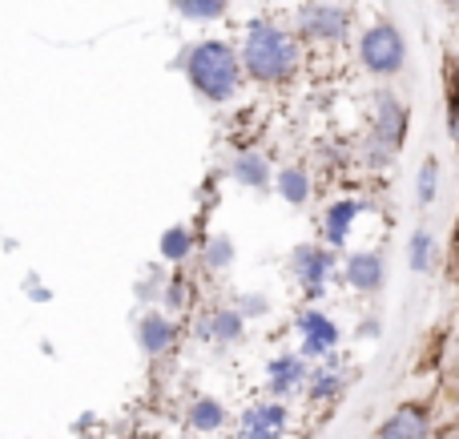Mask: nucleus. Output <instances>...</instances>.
Returning <instances> with one entry per match:
<instances>
[{"label":"nucleus","mask_w":459,"mask_h":439,"mask_svg":"<svg viewBox=\"0 0 459 439\" xmlns=\"http://www.w3.org/2000/svg\"><path fill=\"white\" fill-rule=\"evenodd\" d=\"M444 117H447V137L459 145V65L447 61L444 69Z\"/></svg>","instance_id":"26"},{"label":"nucleus","mask_w":459,"mask_h":439,"mask_svg":"<svg viewBox=\"0 0 459 439\" xmlns=\"http://www.w3.org/2000/svg\"><path fill=\"white\" fill-rule=\"evenodd\" d=\"M439 4H447V8H455V13H459V0H439Z\"/></svg>","instance_id":"31"},{"label":"nucleus","mask_w":459,"mask_h":439,"mask_svg":"<svg viewBox=\"0 0 459 439\" xmlns=\"http://www.w3.org/2000/svg\"><path fill=\"white\" fill-rule=\"evenodd\" d=\"M452 271H455V279H459V246H455V254H452Z\"/></svg>","instance_id":"30"},{"label":"nucleus","mask_w":459,"mask_h":439,"mask_svg":"<svg viewBox=\"0 0 459 439\" xmlns=\"http://www.w3.org/2000/svg\"><path fill=\"white\" fill-rule=\"evenodd\" d=\"M359 69L375 81H395L407 69V37L395 21H371L359 32Z\"/></svg>","instance_id":"4"},{"label":"nucleus","mask_w":459,"mask_h":439,"mask_svg":"<svg viewBox=\"0 0 459 439\" xmlns=\"http://www.w3.org/2000/svg\"><path fill=\"white\" fill-rule=\"evenodd\" d=\"M290 29L302 45L334 48L342 40H351V32H355V8L347 0H302L294 8Z\"/></svg>","instance_id":"3"},{"label":"nucleus","mask_w":459,"mask_h":439,"mask_svg":"<svg viewBox=\"0 0 459 439\" xmlns=\"http://www.w3.org/2000/svg\"><path fill=\"white\" fill-rule=\"evenodd\" d=\"M166 4L186 24H218L230 13V0H166Z\"/></svg>","instance_id":"22"},{"label":"nucleus","mask_w":459,"mask_h":439,"mask_svg":"<svg viewBox=\"0 0 459 439\" xmlns=\"http://www.w3.org/2000/svg\"><path fill=\"white\" fill-rule=\"evenodd\" d=\"M407 133H411V109H407V101L391 85H379L371 93V105H367V137L403 153Z\"/></svg>","instance_id":"7"},{"label":"nucleus","mask_w":459,"mask_h":439,"mask_svg":"<svg viewBox=\"0 0 459 439\" xmlns=\"http://www.w3.org/2000/svg\"><path fill=\"white\" fill-rule=\"evenodd\" d=\"M363 214H367V202L355 198V194H334V198H326L323 210H318V242H323L326 250H334V254L351 250V238H355Z\"/></svg>","instance_id":"8"},{"label":"nucleus","mask_w":459,"mask_h":439,"mask_svg":"<svg viewBox=\"0 0 459 439\" xmlns=\"http://www.w3.org/2000/svg\"><path fill=\"white\" fill-rule=\"evenodd\" d=\"M290 424H294L290 403L262 395V400L246 403V408L238 411L234 432H238V439H286L290 435Z\"/></svg>","instance_id":"12"},{"label":"nucleus","mask_w":459,"mask_h":439,"mask_svg":"<svg viewBox=\"0 0 459 439\" xmlns=\"http://www.w3.org/2000/svg\"><path fill=\"white\" fill-rule=\"evenodd\" d=\"M250 331V319L238 311L234 303H214L206 311H198V319L190 323V335L202 347H238Z\"/></svg>","instance_id":"11"},{"label":"nucleus","mask_w":459,"mask_h":439,"mask_svg":"<svg viewBox=\"0 0 459 439\" xmlns=\"http://www.w3.org/2000/svg\"><path fill=\"white\" fill-rule=\"evenodd\" d=\"M178 73L186 77L190 93L198 97L202 105H234L242 97V85H246V73H242V61H238V45L226 37H198L178 53Z\"/></svg>","instance_id":"2"},{"label":"nucleus","mask_w":459,"mask_h":439,"mask_svg":"<svg viewBox=\"0 0 459 439\" xmlns=\"http://www.w3.org/2000/svg\"><path fill=\"white\" fill-rule=\"evenodd\" d=\"M270 194L290 210L310 206V198H315V174H310V166H302V161H286V166H278Z\"/></svg>","instance_id":"17"},{"label":"nucleus","mask_w":459,"mask_h":439,"mask_svg":"<svg viewBox=\"0 0 459 439\" xmlns=\"http://www.w3.org/2000/svg\"><path fill=\"white\" fill-rule=\"evenodd\" d=\"M198 230H194L190 222H174L161 230L158 238V263H166L169 271H178V266H190L194 254H198Z\"/></svg>","instance_id":"18"},{"label":"nucleus","mask_w":459,"mask_h":439,"mask_svg":"<svg viewBox=\"0 0 459 439\" xmlns=\"http://www.w3.org/2000/svg\"><path fill=\"white\" fill-rule=\"evenodd\" d=\"M339 282L359 298H375L387 287V258L375 246H351L339 254Z\"/></svg>","instance_id":"10"},{"label":"nucleus","mask_w":459,"mask_h":439,"mask_svg":"<svg viewBox=\"0 0 459 439\" xmlns=\"http://www.w3.org/2000/svg\"><path fill=\"white\" fill-rule=\"evenodd\" d=\"M342 343V327L326 306L307 303L302 311H294V351L307 363H323L331 355H339Z\"/></svg>","instance_id":"6"},{"label":"nucleus","mask_w":459,"mask_h":439,"mask_svg":"<svg viewBox=\"0 0 459 439\" xmlns=\"http://www.w3.org/2000/svg\"><path fill=\"white\" fill-rule=\"evenodd\" d=\"M351 387V375L347 367H342L339 355H331V359L323 363H310V375H307V387H302V400L315 403V408H331L334 400H342Z\"/></svg>","instance_id":"15"},{"label":"nucleus","mask_w":459,"mask_h":439,"mask_svg":"<svg viewBox=\"0 0 459 439\" xmlns=\"http://www.w3.org/2000/svg\"><path fill=\"white\" fill-rule=\"evenodd\" d=\"M375 439H431V408L420 400H407L391 408V416L379 424Z\"/></svg>","instance_id":"16"},{"label":"nucleus","mask_w":459,"mask_h":439,"mask_svg":"<svg viewBox=\"0 0 459 439\" xmlns=\"http://www.w3.org/2000/svg\"><path fill=\"white\" fill-rule=\"evenodd\" d=\"M238 61H242L250 85L286 89L302 73L307 45L294 37L290 24L274 21V16H254V21H246L242 40H238Z\"/></svg>","instance_id":"1"},{"label":"nucleus","mask_w":459,"mask_h":439,"mask_svg":"<svg viewBox=\"0 0 459 439\" xmlns=\"http://www.w3.org/2000/svg\"><path fill=\"white\" fill-rule=\"evenodd\" d=\"M24 298H29V303H53V290L45 287L40 274H24Z\"/></svg>","instance_id":"28"},{"label":"nucleus","mask_w":459,"mask_h":439,"mask_svg":"<svg viewBox=\"0 0 459 439\" xmlns=\"http://www.w3.org/2000/svg\"><path fill=\"white\" fill-rule=\"evenodd\" d=\"M158 306L169 314H178V319H182L186 311H194V282L186 279V266H178L174 274H166V287H161Z\"/></svg>","instance_id":"23"},{"label":"nucleus","mask_w":459,"mask_h":439,"mask_svg":"<svg viewBox=\"0 0 459 439\" xmlns=\"http://www.w3.org/2000/svg\"><path fill=\"white\" fill-rule=\"evenodd\" d=\"M222 174L230 185H238L246 194H270V185H274V166L262 150H234L226 158Z\"/></svg>","instance_id":"14"},{"label":"nucleus","mask_w":459,"mask_h":439,"mask_svg":"<svg viewBox=\"0 0 459 439\" xmlns=\"http://www.w3.org/2000/svg\"><path fill=\"white\" fill-rule=\"evenodd\" d=\"M230 303H234L246 319H266V314H270V298L258 295V290H242V295H234Z\"/></svg>","instance_id":"27"},{"label":"nucleus","mask_w":459,"mask_h":439,"mask_svg":"<svg viewBox=\"0 0 459 439\" xmlns=\"http://www.w3.org/2000/svg\"><path fill=\"white\" fill-rule=\"evenodd\" d=\"M439 177H444V166H439L436 153H428L415 169V206L420 210H431L439 202Z\"/></svg>","instance_id":"24"},{"label":"nucleus","mask_w":459,"mask_h":439,"mask_svg":"<svg viewBox=\"0 0 459 439\" xmlns=\"http://www.w3.org/2000/svg\"><path fill=\"white\" fill-rule=\"evenodd\" d=\"M307 375H310V363L302 359L294 347H286V351H274L266 359V367H262V395H270V400H299L302 387H307Z\"/></svg>","instance_id":"13"},{"label":"nucleus","mask_w":459,"mask_h":439,"mask_svg":"<svg viewBox=\"0 0 459 439\" xmlns=\"http://www.w3.org/2000/svg\"><path fill=\"white\" fill-rule=\"evenodd\" d=\"M359 339H379L383 335V323H379V314H367V323H359V331H355Z\"/></svg>","instance_id":"29"},{"label":"nucleus","mask_w":459,"mask_h":439,"mask_svg":"<svg viewBox=\"0 0 459 439\" xmlns=\"http://www.w3.org/2000/svg\"><path fill=\"white\" fill-rule=\"evenodd\" d=\"M182 335H186L182 319L161 311V306H145L134 319V343L145 359H169L182 347Z\"/></svg>","instance_id":"9"},{"label":"nucleus","mask_w":459,"mask_h":439,"mask_svg":"<svg viewBox=\"0 0 459 439\" xmlns=\"http://www.w3.org/2000/svg\"><path fill=\"white\" fill-rule=\"evenodd\" d=\"M238 263V242L230 238V234L214 230L206 234V238L198 242V266L210 274V279H218V274H230Z\"/></svg>","instance_id":"20"},{"label":"nucleus","mask_w":459,"mask_h":439,"mask_svg":"<svg viewBox=\"0 0 459 439\" xmlns=\"http://www.w3.org/2000/svg\"><path fill=\"white\" fill-rule=\"evenodd\" d=\"M286 271H290L294 287L307 303H323L331 282H339V254L326 250L323 242H299V246L286 254Z\"/></svg>","instance_id":"5"},{"label":"nucleus","mask_w":459,"mask_h":439,"mask_svg":"<svg viewBox=\"0 0 459 439\" xmlns=\"http://www.w3.org/2000/svg\"><path fill=\"white\" fill-rule=\"evenodd\" d=\"M395 158H399V153L387 150L383 142H375V137H363V142H359V150H355V166L367 169V174H383V169H391V166H395Z\"/></svg>","instance_id":"25"},{"label":"nucleus","mask_w":459,"mask_h":439,"mask_svg":"<svg viewBox=\"0 0 459 439\" xmlns=\"http://www.w3.org/2000/svg\"><path fill=\"white\" fill-rule=\"evenodd\" d=\"M226 424H230V408L218 400V395L198 392L190 403H186V427H190L194 435H218Z\"/></svg>","instance_id":"19"},{"label":"nucleus","mask_w":459,"mask_h":439,"mask_svg":"<svg viewBox=\"0 0 459 439\" xmlns=\"http://www.w3.org/2000/svg\"><path fill=\"white\" fill-rule=\"evenodd\" d=\"M439 266V242L428 226H415L407 238V271L411 274H431Z\"/></svg>","instance_id":"21"}]
</instances>
